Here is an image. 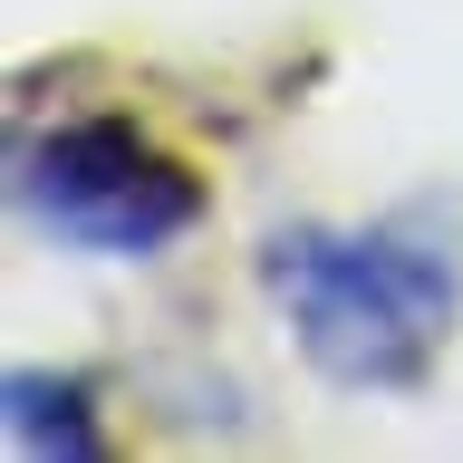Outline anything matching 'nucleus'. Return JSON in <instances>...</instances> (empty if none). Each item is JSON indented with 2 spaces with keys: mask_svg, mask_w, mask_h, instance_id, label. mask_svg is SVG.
I'll use <instances>...</instances> for the list:
<instances>
[{
  "mask_svg": "<svg viewBox=\"0 0 463 463\" xmlns=\"http://www.w3.org/2000/svg\"><path fill=\"white\" fill-rule=\"evenodd\" d=\"M260 289L289 309L299 347L338 386H425L463 309L454 203H396L376 222H299L260 251Z\"/></svg>",
  "mask_w": 463,
  "mask_h": 463,
  "instance_id": "1",
  "label": "nucleus"
},
{
  "mask_svg": "<svg viewBox=\"0 0 463 463\" xmlns=\"http://www.w3.org/2000/svg\"><path fill=\"white\" fill-rule=\"evenodd\" d=\"M10 194L49 241L97 260H155L203 222V184L136 116H68L10 155Z\"/></svg>",
  "mask_w": 463,
  "mask_h": 463,
  "instance_id": "2",
  "label": "nucleus"
},
{
  "mask_svg": "<svg viewBox=\"0 0 463 463\" xmlns=\"http://www.w3.org/2000/svg\"><path fill=\"white\" fill-rule=\"evenodd\" d=\"M0 434H10V454H107V434H97V415H87V386L78 376H49V367H10V386H0Z\"/></svg>",
  "mask_w": 463,
  "mask_h": 463,
  "instance_id": "3",
  "label": "nucleus"
}]
</instances>
